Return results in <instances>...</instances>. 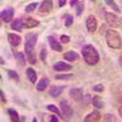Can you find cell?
<instances>
[{
	"label": "cell",
	"instance_id": "obj_1",
	"mask_svg": "<svg viewBox=\"0 0 122 122\" xmlns=\"http://www.w3.org/2000/svg\"><path fill=\"white\" fill-rule=\"evenodd\" d=\"M37 33H27L25 37V51H26V56L28 59V62L34 65L37 62L36 59V51H34V46L37 43Z\"/></svg>",
	"mask_w": 122,
	"mask_h": 122
},
{
	"label": "cell",
	"instance_id": "obj_2",
	"mask_svg": "<svg viewBox=\"0 0 122 122\" xmlns=\"http://www.w3.org/2000/svg\"><path fill=\"white\" fill-rule=\"evenodd\" d=\"M82 56L88 65H95L99 61V53L98 50L90 44H87L82 48Z\"/></svg>",
	"mask_w": 122,
	"mask_h": 122
},
{
	"label": "cell",
	"instance_id": "obj_3",
	"mask_svg": "<svg viewBox=\"0 0 122 122\" xmlns=\"http://www.w3.org/2000/svg\"><path fill=\"white\" fill-rule=\"evenodd\" d=\"M105 39H106V43L110 48L121 49L122 40H121V37H120L118 32H116L115 29H107L106 33H105Z\"/></svg>",
	"mask_w": 122,
	"mask_h": 122
},
{
	"label": "cell",
	"instance_id": "obj_4",
	"mask_svg": "<svg viewBox=\"0 0 122 122\" xmlns=\"http://www.w3.org/2000/svg\"><path fill=\"white\" fill-rule=\"evenodd\" d=\"M105 20H106V23L114 28H118L122 26V18H120L117 15L112 12H105Z\"/></svg>",
	"mask_w": 122,
	"mask_h": 122
},
{
	"label": "cell",
	"instance_id": "obj_5",
	"mask_svg": "<svg viewBox=\"0 0 122 122\" xmlns=\"http://www.w3.org/2000/svg\"><path fill=\"white\" fill-rule=\"evenodd\" d=\"M60 107H61V115H62L65 118H71L73 115V109L70 106V104L67 103L66 100H62L60 103Z\"/></svg>",
	"mask_w": 122,
	"mask_h": 122
},
{
	"label": "cell",
	"instance_id": "obj_6",
	"mask_svg": "<svg viewBox=\"0 0 122 122\" xmlns=\"http://www.w3.org/2000/svg\"><path fill=\"white\" fill-rule=\"evenodd\" d=\"M53 0H44V1L40 4L39 6V14L40 15H48L49 12H51L53 10Z\"/></svg>",
	"mask_w": 122,
	"mask_h": 122
},
{
	"label": "cell",
	"instance_id": "obj_7",
	"mask_svg": "<svg viewBox=\"0 0 122 122\" xmlns=\"http://www.w3.org/2000/svg\"><path fill=\"white\" fill-rule=\"evenodd\" d=\"M86 27H87L89 33H94L95 30H97V28H98V21H97V18L93 15L88 16L87 21H86Z\"/></svg>",
	"mask_w": 122,
	"mask_h": 122
},
{
	"label": "cell",
	"instance_id": "obj_8",
	"mask_svg": "<svg viewBox=\"0 0 122 122\" xmlns=\"http://www.w3.org/2000/svg\"><path fill=\"white\" fill-rule=\"evenodd\" d=\"M0 17H1V21L3 22H5V23L10 22L14 18V9L12 7L4 9L3 11H1V14H0Z\"/></svg>",
	"mask_w": 122,
	"mask_h": 122
},
{
	"label": "cell",
	"instance_id": "obj_9",
	"mask_svg": "<svg viewBox=\"0 0 122 122\" xmlns=\"http://www.w3.org/2000/svg\"><path fill=\"white\" fill-rule=\"evenodd\" d=\"M21 40H22V38L18 34H15V33H9L7 34V42L14 48H16V46H18L20 44H21Z\"/></svg>",
	"mask_w": 122,
	"mask_h": 122
},
{
	"label": "cell",
	"instance_id": "obj_10",
	"mask_svg": "<svg viewBox=\"0 0 122 122\" xmlns=\"http://www.w3.org/2000/svg\"><path fill=\"white\" fill-rule=\"evenodd\" d=\"M70 95L75 101H81L83 99V89L82 88H72L70 90Z\"/></svg>",
	"mask_w": 122,
	"mask_h": 122
},
{
	"label": "cell",
	"instance_id": "obj_11",
	"mask_svg": "<svg viewBox=\"0 0 122 122\" xmlns=\"http://www.w3.org/2000/svg\"><path fill=\"white\" fill-rule=\"evenodd\" d=\"M48 42H49V45H50V48H51L53 50H55V51H62V45H61V43L57 42L55 37L49 36L48 37Z\"/></svg>",
	"mask_w": 122,
	"mask_h": 122
},
{
	"label": "cell",
	"instance_id": "obj_12",
	"mask_svg": "<svg viewBox=\"0 0 122 122\" xmlns=\"http://www.w3.org/2000/svg\"><path fill=\"white\" fill-rule=\"evenodd\" d=\"M53 68H54L55 71H62V72H64V71H70L71 68H72V66H71L70 64L64 62V61H59V62L54 64Z\"/></svg>",
	"mask_w": 122,
	"mask_h": 122
},
{
	"label": "cell",
	"instance_id": "obj_13",
	"mask_svg": "<svg viewBox=\"0 0 122 122\" xmlns=\"http://www.w3.org/2000/svg\"><path fill=\"white\" fill-rule=\"evenodd\" d=\"M23 27H25L23 26V20H21V18H16L11 22V28L17 30V32H22Z\"/></svg>",
	"mask_w": 122,
	"mask_h": 122
},
{
	"label": "cell",
	"instance_id": "obj_14",
	"mask_svg": "<svg viewBox=\"0 0 122 122\" xmlns=\"http://www.w3.org/2000/svg\"><path fill=\"white\" fill-rule=\"evenodd\" d=\"M64 88L65 87H60V86H51L49 88V94L51 95V97H59L61 95V93L64 92Z\"/></svg>",
	"mask_w": 122,
	"mask_h": 122
},
{
	"label": "cell",
	"instance_id": "obj_15",
	"mask_svg": "<svg viewBox=\"0 0 122 122\" xmlns=\"http://www.w3.org/2000/svg\"><path fill=\"white\" fill-rule=\"evenodd\" d=\"M100 118H101V115L98 111H93V112H90L89 115H87L84 117V121L86 122H97V121H100Z\"/></svg>",
	"mask_w": 122,
	"mask_h": 122
},
{
	"label": "cell",
	"instance_id": "obj_16",
	"mask_svg": "<svg viewBox=\"0 0 122 122\" xmlns=\"http://www.w3.org/2000/svg\"><path fill=\"white\" fill-rule=\"evenodd\" d=\"M38 25H39V21H37V20H34L32 17H27L23 20L25 28H33V27H37Z\"/></svg>",
	"mask_w": 122,
	"mask_h": 122
},
{
	"label": "cell",
	"instance_id": "obj_17",
	"mask_svg": "<svg viewBox=\"0 0 122 122\" xmlns=\"http://www.w3.org/2000/svg\"><path fill=\"white\" fill-rule=\"evenodd\" d=\"M48 86H49V78L43 77V78L38 82V84H37V90H38V92H43L44 89L48 88Z\"/></svg>",
	"mask_w": 122,
	"mask_h": 122
},
{
	"label": "cell",
	"instance_id": "obj_18",
	"mask_svg": "<svg viewBox=\"0 0 122 122\" xmlns=\"http://www.w3.org/2000/svg\"><path fill=\"white\" fill-rule=\"evenodd\" d=\"M64 59L72 62V61H77V60L79 59V55H78L76 51H67V53L64 54Z\"/></svg>",
	"mask_w": 122,
	"mask_h": 122
},
{
	"label": "cell",
	"instance_id": "obj_19",
	"mask_svg": "<svg viewBox=\"0 0 122 122\" xmlns=\"http://www.w3.org/2000/svg\"><path fill=\"white\" fill-rule=\"evenodd\" d=\"M15 59H16V61H17L18 66L23 67V66L26 65V59H25V54H23V53L16 51V53H15Z\"/></svg>",
	"mask_w": 122,
	"mask_h": 122
},
{
	"label": "cell",
	"instance_id": "obj_20",
	"mask_svg": "<svg viewBox=\"0 0 122 122\" xmlns=\"http://www.w3.org/2000/svg\"><path fill=\"white\" fill-rule=\"evenodd\" d=\"M26 75H27V78L30 81V82L36 83V81H37V72H36L33 68H27Z\"/></svg>",
	"mask_w": 122,
	"mask_h": 122
},
{
	"label": "cell",
	"instance_id": "obj_21",
	"mask_svg": "<svg viewBox=\"0 0 122 122\" xmlns=\"http://www.w3.org/2000/svg\"><path fill=\"white\" fill-rule=\"evenodd\" d=\"M92 104H93L95 107H98V109H101V107L104 106L103 100H101V99H100V97H98V95H95V97L92 98Z\"/></svg>",
	"mask_w": 122,
	"mask_h": 122
},
{
	"label": "cell",
	"instance_id": "obj_22",
	"mask_svg": "<svg viewBox=\"0 0 122 122\" xmlns=\"http://www.w3.org/2000/svg\"><path fill=\"white\" fill-rule=\"evenodd\" d=\"M62 20H65V26H66V27H71V26L73 25V16H71V15H68V14L64 15Z\"/></svg>",
	"mask_w": 122,
	"mask_h": 122
},
{
	"label": "cell",
	"instance_id": "obj_23",
	"mask_svg": "<svg viewBox=\"0 0 122 122\" xmlns=\"http://www.w3.org/2000/svg\"><path fill=\"white\" fill-rule=\"evenodd\" d=\"M7 114H9L10 117H11L12 121H20V116L17 114V111H15L14 109H9L7 110Z\"/></svg>",
	"mask_w": 122,
	"mask_h": 122
},
{
	"label": "cell",
	"instance_id": "obj_24",
	"mask_svg": "<svg viewBox=\"0 0 122 122\" xmlns=\"http://www.w3.org/2000/svg\"><path fill=\"white\" fill-rule=\"evenodd\" d=\"M83 10H84V4L82 1H78L76 4V15L77 16H81V15H82V12H83Z\"/></svg>",
	"mask_w": 122,
	"mask_h": 122
},
{
	"label": "cell",
	"instance_id": "obj_25",
	"mask_svg": "<svg viewBox=\"0 0 122 122\" xmlns=\"http://www.w3.org/2000/svg\"><path fill=\"white\" fill-rule=\"evenodd\" d=\"M46 109L49 110V111H51V112H54L55 115H57V116H60L61 115V111L54 105V104H49L48 106H46Z\"/></svg>",
	"mask_w": 122,
	"mask_h": 122
},
{
	"label": "cell",
	"instance_id": "obj_26",
	"mask_svg": "<svg viewBox=\"0 0 122 122\" xmlns=\"http://www.w3.org/2000/svg\"><path fill=\"white\" fill-rule=\"evenodd\" d=\"M105 3H106V5H109V6H111V7H112L114 10H115V11L116 12H120V11H122V10L115 4V1H114V0H105Z\"/></svg>",
	"mask_w": 122,
	"mask_h": 122
},
{
	"label": "cell",
	"instance_id": "obj_27",
	"mask_svg": "<svg viewBox=\"0 0 122 122\" xmlns=\"http://www.w3.org/2000/svg\"><path fill=\"white\" fill-rule=\"evenodd\" d=\"M37 7H38V3H30V4H28V5L26 6L25 11H26V12H32V11H34Z\"/></svg>",
	"mask_w": 122,
	"mask_h": 122
},
{
	"label": "cell",
	"instance_id": "obj_28",
	"mask_svg": "<svg viewBox=\"0 0 122 122\" xmlns=\"http://www.w3.org/2000/svg\"><path fill=\"white\" fill-rule=\"evenodd\" d=\"M7 75H9V77L11 78V79L18 82L20 77H18V73H17V72H15V71H12V70H7Z\"/></svg>",
	"mask_w": 122,
	"mask_h": 122
},
{
	"label": "cell",
	"instance_id": "obj_29",
	"mask_svg": "<svg viewBox=\"0 0 122 122\" xmlns=\"http://www.w3.org/2000/svg\"><path fill=\"white\" fill-rule=\"evenodd\" d=\"M104 121H106V122H110V121H112V122H116L117 121V118L114 116V115H111V114H106L104 117Z\"/></svg>",
	"mask_w": 122,
	"mask_h": 122
},
{
	"label": "cell",
	"instance_id": "obj_30",
	"mask_svg": "<svg viewBox=\"0 0 122 122\" xmlns=\"http://www.w3.org/2000/svg\"><path fill=\"white\" fill-rule=\"evenodd\" d=\"M56 79H70V78H73V75H71V73H68V75H56V77H55Z\"/></svg>",
	"mask_w": 122,
	"mask_h": 122
},
{
	"label": "cell",
	"instance_id": "obj_31",
	"mask_svg": "<svg viewBox=\"0 0 122 122\" xmlns=\"http://www.w3.org/2000/svg\"><path fill=\"white\" fill-rule=\"evenodd\" d=\"M60 42L62 43V44H67V43H70V37L66 36V34H62V36L60 37Z\"/></svg>",
	"mask_w": 122,
	"mask_h": 122
},
{
	"label": "cell",
	"instance_id": "obj_32",
	"mask_svg": "<svg viewBox=\"0 0 122 122\" xmlns=\"http://www.w3.org/2000/svg\"><path fill=\"white\" fill-rule=\"evenodd\" d=\"M40 60L42 61H45V57H46V49L44 46H42V49H40Z\"/></svg>",
	"mask_w": 122,
	"mask_h": 122
},
{
	"label": "cell",
	"instance_id": "obj_33",
	"mask_svg": "<svg viewBox=\"0 0 122 122\" xmlns=\"http://www.w3.org/2000/svg\"><path fill=\"white\" fill-rule=\"evenodd\" d=\"M93 90L94 92H98V93H100V92H104V86L103 84H97L93 87Z\"/></svg>",
	"mask_w": 122,
	"mask_h": 122
},
{
	"label": "cell",
	"instance_id": "obj_34",
	"mask_svg": "<svg viewBox=\"0 0 122 122\" xmlns=\"http://www.w3.org/2000/svg\"><path fill=\"white\" fill-rule=\"evenodd\" d=\"M56 116H57V115H56ZM56 116H54V115H53V116H49V121H50V122H53V121H54V122H57L59 118H57Z\"/></svg>",
	"mask_w": 122,
	"mask_h": 122
},
{
	"label": "cell",
	"instance_id": "obj_35",
	"mask_svg": "<svg viewBox=\"0 0 122 122\" xmlns=\"http://www.w3.org/2000/svg\"><path fill=\"white\" fill-rule=\"evenodd\" d=\"M66 4V0H59V7H62Z\"/></svg>",
	"mask_w": 122,
	"mask_h": 122
},
{
	"label": "cell",
	"instance_id": "obj_36",
	"mask_svg": "<svg viewBox=\"0 0 122 122\" xmlns=\"http://www.w3.org/2000/svg\"><path fill=\"white\" fill-rule=\"evenodd\" d=\"M77 3H78V0H70V5L71 6H76Z\"/></svg>",
	"mask_w": 122,
	"mask_h": 122
},
{
	"label": "cell",
	"instance_id": "obj_37",
	"mask_svg": "<svg viewBox=\"0 0 122 122\" xmlns=\"http://www.w3.org/2000/svg\"><path fill=\"white\" fill-rule=\"evenodd\" d=\"M0 93H1V101H3V103H6V98H5V95H4V92L1 90Z\"/></svg>",
	"mask_w": 122,
	"mask_h": 122
},
{
	"label": "cell",
	"instance_id": "obj_38",
	"mask_svg": "<svg viewBox=\"0 0 122 122\" xmlns=\"http://www.w3.org/2000/svg\"><path fill=\"white\" fill-rule=\"evenodd\" d=\"M118 114H120V116L122 117V104H121V106L118 107Z\"/></svg>",
	"mask_w": 122,
	"mask_h": 122
},
{
	"label": "cell",
	"instance_id": "obj_39",
	"mask_svg": "<svg viewBox=\"0 0 122 122\" xmlns=\"http://www.w3.org/2000/svg\"><path fill=\"white\" fill-rule=\"evenodd\" d=\"M118 62H120V65H121V67H122V54H121L120 57H118Z\"/></svg>",
	"mask_w": 122,
	"mask_h": 122
},
{
	"label": "cell",
	"instance_id": "obj_40",
	"mask_svg": "<svg viewBox=\"0 0 122 122\" xmlns=\"http://www.w3.org/2000/svg\"><path fill=\"white\" fill-rule=\"evenodd\" d=\"M117 99H118V101H120V103H121V104H122V94H120V95H118V98H117Z\"/></svg>",
	"mask_w": 122,
	"mask_h": 122
},
{
	"label": "cell",
	"instance_id": "obj_41",
	"mask_svg": "<svg viewBox=\"0 0 122 122\" xmlns=\"http://www.w3.org/2000/svg\"><path fill=\"white\" fill-rule=\"evenodd\" d=\"M20 121H26V117L25 116H21V117H20Z\"/></svg>",
	"mask_w": 122,
	"mask_h": 122
},
{
	"label": "cell",
	"instance_id": "obj_42",
	"mask_svg": "<svg viewBox=\"0 0 122 122\" xmlns=\"http://www.w3.org/2000/svg\"><path fill=\"white\" fill-rule=\"evenodd\" d=\"M0 62H1V65H4V59L3 57H0Z\"/></svg>",
	"mask_w": 122,
	"mask_h": 122
},
{
	"label": "cell",
	"instance_id": "obj_43",
	"mask_svg": "<svg viewBox=\"0 0 122 122\" xmlns=\"http://www.w3.org/2000/svg\"><path fill=\"white\" fill-rule=\"evenodd\" d=\"M90 1H93V3H95V1H97V0H90Z\"/></svg>",
	"mask_w": 122,
	"mask_h": 122
}]
</instances>
